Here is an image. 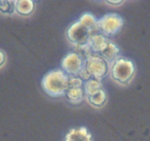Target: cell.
Instances as JSON below:
<instances>
[{"instance_id": "1", "label": "cell", "mask_w": 150, "mask_h": 141, "mask_svg": "<svg viewBox=\"0 0 150 141\" xmlns=\"http://www.w3.org/2000/svg\"><path fill=\"white\" fill-rule=\"evenodd\" d=\"M69 77L63 70H54L47 73L42 80L43 89L50 96L56 97L65 94L69 88Z\"/></svg>"}, {"instance_id": "2", "label": "cell", "mask_w": 150, "mask_h": 141, "mask_svg": "<svg viewBox=\"0 0 150 141\" xmlns=\"http://www.w3.org/2000/svg\"><path fill=\"white\" fill-rule=\"evenodd\" d=\"M135 73V67L130 60L124 58L117 59L114 61L111 70V75L116 81L121 84H127Z\"/></svg>"}, {"instance_id": "3", "label": "cell", "mask_w": 150, "mask_h": 141, "mask_svg": "<svg viewBox=\"0 0 150 141\" xmlns=\"http://www.w3.org/2000/svg\"><path fill=\"white\" fill-rule=\"evenodd\" d=\"M93 30L88 28L79 20L72 24L67 30V37L69 41L75 45L85 47L88 46Z\"/></svg>"}, {"instance_id": "4", "label": "cell", "mask_w": 150, "mask_h": 141, "mask_svg": "<svg viewBox=\"0 0 150 141\" xmlns=\"http://www.w3.org/2000/svg\"><path fill=\"white\" fill-rule=\"evenodd\" d=\"M84 68L91 77L101 80L108 73V62L102 57L89 56L85 61Z\"/></svg>"}, {"instance_id": "5", "label": "cell", "mask_w": 150, "mask_h": 141, "mask_svg": "<svg viewBox=\"0 0 150 141\" xmlns=\"http://www.w3.org/2000/svg\"><path fill=\"white\" fill-rule=\"evenodd\" d=\"M123 19L116 13L107 14L97 21V27L105 35H113L119 32L123 26Z\"/></svg>"}, {"instance_id": "6", "label": "cell", "mask_w": 150, "mask_h": 141, "mask_svg": "<svg viewBox=\"0 0 150 141\" xmlns=\"http://www.w3.org/2000/svg\"><path fill=\"white\" fill-rule=\"evenodd\" d=\"M85 61L76 53H70L62 61L63 71L67 76L75 77L79 76L84 66Z\"/></svg>"}, {"instance_id": "7", "label": "cell", "mask_w": 150, "mask_h": 141, "mask_svg": "<svg viewBox=\"0 0 150 141\" xmlns=\"http://www.w3.org/2000/svg\"><path fill=\"white\" fill-rule=\"evenodd\" d=\"M64 141H93L92 136L87 128L79 127L71 129L65 137Z\"/></svg>"}, {"instance_id": "8", "label": "cell", "mask_w": 150, "mask_h": 141, "mask_svg": "<svg viewBox=\"0 0 150 141\" xmlns=\"http://www.w3.org/2000/svg\"><path fill=\"white\" fill-rule=\"evenodd\" d=\"M109 41L103 35H92L88 46L95 53H102L108 45Z\"/></svg>"}, {"instance_id": "9", "label": "cell", "mask_w": 150, "mask_h": 141, "mask_svg": "<svg viewBox=\"0 0 150 141\" xmlns=\"http://www.w3.org/2000/svg\"><path fill=\"white\" fill-rule=\"evenodd\" d=\"M120 53V49L113 43L109 41L107 48L100 53L102 57H103L107 62L116 61L117 60L118 55Z\"/></svg>"}, {"instance_id": "10", "label": "cell", "mask_w": 150, "mask_h": 141, "mask_svg": "<svg viewBox=\"0 0 150 141\" xmlns=\"http://www.w3.org/2000/svg\"><path fill=\"white\" fill-rule=\"evenodd\" d=\"M68 100L74 104L81 102L83 97V90L82 87H69L66 92Z\"/></svg>"}, {"instance_id": "11", "label": "cell", "mask_w": 150, "mask_h": 141, "mask_svg": "<svg viewBox=\"0 0 150 141\" xmlns=\"http://www.w3.org/2000/svg\"><path fill=\"white\" fill-rule=\"evenodd\" d=\"M33 10L34 3L32 1H16V11L18 13L22 16H28L33 13Z\"/></svg>"}, {"instance_id": "12", "label": "cell", "mask_w": 150, "mask_h": 141, "mask_svg": "<svg viewBox=\"0 0 150 141\" xmlns=\"http://www.w3.org/2000/svg\"><path fill=\"white\" fill-rule=\"evenodd\" d=\"M101 87H102L101 80L93 78L87 80L84 84V90L86 94L88 95V96L93 94L99 90L102 89Z\"/></svg>"}, {"instance_id": "13", "label": "cell", "mask_w": 150, "mask_h": 141, "mask_svg": "<svg viewBox=\"0 0 150 141\" xmlns=\"http://www.w3.org/2000/svg\"><path fill=\"white\" fill-rule=\"evenodd\" d=\"M88 101L96 107H101L106 101V94L102 89H100L93 94L88 96Z\"/></svg>"}, {"instance_id": "14", "label": "cell", "mask_w": 150, "mask_h": 141, "mask_svg": "<svg viewBox=\"0 0 150 141\" xmlns=\"http://www.w3.org/2000/svg\"><path fill=\"white\" fill-rule=\"evenodd\" d=\"M16 11V1H0V11L3 13L12 14Z\"/></svg>"}, {"instance_id": "15", "label": "cell", "mask_w": 150, "mask_h": 141, "mask_svg": "<svg viewBox=\"0 0 150 141\" xmlns=\"http://www.w3.org/2000/svg\"><path fill=\"white\" fill-rule=\"evenodd\" d=\"M5 54L2 51L0 50V66H2V65L5 63Z\"/></svg>"}, {"instance_id": "16", "label": "cell", "mask_w": 150, "mask_h": 141, "mask_svg": "<svg viewBox=\"0 0 150 141\" xmlns=\"http://www.w3.org/2000/svg\"><path fill=\"white\" fill-rule=\"evenodd\" d=\"M108 3L110 4V5H119V4L122 3V1H119V2H108Z\"/></svg>"}]
</instances>
